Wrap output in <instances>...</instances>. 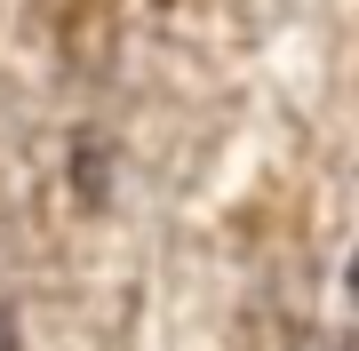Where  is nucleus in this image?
<instances>
[{
  "instance_id": "obj_2",
  "label": "nucleus",
  "mask_w": 359,
  "mask_h": 351,
  "mask_svg": "<svg viewBox=\"0 0 359 351\" xmlns=\"http://www.w3.org/2000/svg\"><path fill=\"white\" fill-rule=\"evenodd\" d=\"M0 351H16V319L8 312H0Z\"/></svg>"
},
{
  "instance_id": "obj_1",
  "label": "nucleus",
  "mask_w": 359,
  "mask_h": 351,
  "mask_svg": "<svg viewBox=\"0 0 359 351\" xmlns=\"http://www.w3.org/2000/svg\"><path fill=\"white\" fill-rule=\"evenodd\" d=\"M104 184H112V176L96 168V144L80 136V200H104Z\"/></svg>"
}]
</instances>
